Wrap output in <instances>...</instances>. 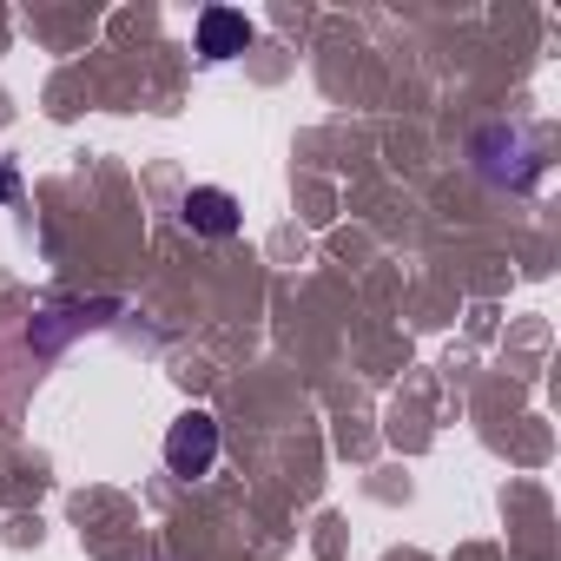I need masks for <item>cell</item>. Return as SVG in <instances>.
Segmentation results:
<instances>
[{"mask_svg":"<svg viewBox=\"0 0 561 561\" xmlns=\"http://www.w3.org/2000/svg\"><path fill=\"white\" fill-rule=\"evenodd\" d=\"M179 218H185V231H198V238H238L244 205H238L225 185H192V192L179 198Z\"/></svg>","mask_w":561,"mask_h":561,"instance_id":"3957f363","label":"cell"},{"mask_svg":"<svg viewBox=\"0 0 561 561\" xmlns=\"http://www.w3.org/2000/svg\"><path fill=\"white\" fill-rule=\"evenodd\" d=\"M21 198V179H14V165H0V205H14Z\"/></svg>","mask_w":561,"mask_h":561,"instance_id":"5b68a950","label":"cell"},{"mask_svg":"<svg viewBox=\"0 0 561 561\" xmlns=\"http://www.w3.org/2000/svg\"><path fill=\"white\" fill-rule=\"evenodd\" d=\"M251 47V21L238 8H205L198 14V54L205 60H238Z\"/></svg>","mask_w":561,"mask_h":561,"instance_id":"277c9868","label":"cell"},{"mask_svg":"<svg viewBox=\"0 0 561 561\" xmlns=\"http://www.w3.org/2000/svg\"><path fill=\"white\" fill-rule=\"evenodd\" d=\"M476 159H482V172H489L495 185H515V192H528V185L541 179V152H535V139H528L522 126H489V133L476 139Z\"/></svg>","mask_w":561,"mask_h":561,"instance_id":"6da1fadb","label":"cell"},{"mask_svg":"<svg viewBox=\"0 0 561 561\" xmlns=\"http://www.w3.org/2000/svg\"><path fill=\"white\" fill-rule=\"evenodd\" d=\"M165 469L185 476V482H198V476L218 469V423H211L205 410H185V416L165 430Z\"/></svg>","mask_w":561,"mask_h":561,"instance_id":"7a4b0ae2","label":"cell"}]
</instances>
